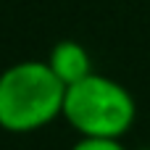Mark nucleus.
<instances>
[{
    "mask_svg": "<svg viewBox=\"0 0 150 150\" xmlns=\"http://www.w3.org/2000/svg\"><path fill=\"white\" fill-rule=\"evenodd\" d=\"M66 84L47 61H21L0 74V129L29 134L63 116Z\"/></svg>",
    "mask_w": 150,
    "mask_h": 150,
    "instance_id": "1",
    "label": "nucleus"
},
{
    "mask_svg": "<svg viewBox=\"0 0 150 150\" xmlns=\"http://www.w3.org/2000/svg\"><path fill=\"white\" fill-rule=\"evenodd\" d=\"M71 150H127L119 140H98V137H82L76 140Z\"/></svg>",
    "mask_w": 150,
    "mask_h": 150,
    "instance_id": "4",
    "label": "nucleus"
},
{
    "mask_svg": "<svg viewBox=\"0 0 150 150\" xmlns=\"http://www.w3.org/2000/svg\"><path fill=\"white\" fill-rule=\"evenodd\" d=\"M47 66H50V71H53L66 87L76 84V82H82V79H87V76L92 74L90 53H87L79 42H74V40H61V42H55L53 50H50V55H47Z\"/></svg>",
    "mask_w": 150,
    "mask_h": 150,
    "instance_id": "3",
    "label": "nucleus"
},
{
    "mask_svg": "<svg viewBox=\"0 0 150 150\" xmlns=\"http://www.w3.org/2000/svg\"><path fill=\"white\" fill-rule=\"evenodd\" d=\"M63 119L79 137L121 140L137 119V105L124 84L111 76L90 74L66 87Z\"/></svg>",
    "mask_w": 150,
    "mask_h": 150,
    "instance_id": "2",
    "label": "nucleus"
}]
</instances>
